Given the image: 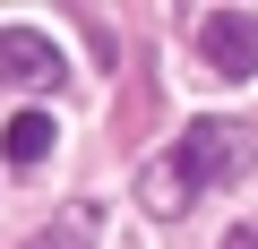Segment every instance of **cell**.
<instances>
[{
	"mask_svg": "<svg viewBox=\"0 0 258 249\" xmlns=\"http://www.w3.org/2000/svg\"><path fill=\"white\" fill-rule=\"evenodd\" d=\"M52 138H60V129H52L43 112H18L9 129H0V146H9V163H18V172H35V163L52 155Z\"/></svg>",
	"mask_w": 258,
	"mask_h": 249,
	"instance_id": "obj_4",
	"label": "cell"
},
{
	"mask_svg": "<svg viewBox=\"0 0 258 249\" xmlns=\"http://www.w3.org/2000/svg\"><path fill=\"white\" fill-rule=\"evenodd\" d=\"M241 172V129H232V120H189V129L138 172V206L147 215H189V198L198 189H215V181H232Z\"/></svg>",
	"mask_w": 258,
	"mask_h": 249,
	"instance_id": "obj_1",
	"label": "cell"
},
{
	"mask_svg": "<svg viewBox=\"0 0 258 249\" xmlns=\"http://www.w3.org/2000/svg\"><path fill=\"white\" fill-rule=\"evenodd\" d=\"M0 77L9 86H60V43L35 26H0Z\"/></svg>",
	"mask_w": 258,
	"mask_h": 249,
	"instance_id": "obj_3",
	"label": "cell"
},
{
	"mask_svg": "<svg viewBox=\"0 0 258 249\" xmlns=\"http://www.w3.org/2000/svg\"><path fill=\"white\" fill-rule=\"evenodd\" d=\"M198 60L215 77H258V9H207L198 18Z\"/></svg>",
	"mask_w": 258,
	"mask_h": 249,
	"instance_id": "obj_2",
	"label": "cell"
},
{
	"mask_svg": "<svg viewBox=\"0 0 258 249\" xmlns=\"http://www.w3.org/2000/svg\"><path fill=\"white\" fill-rule=\"evenodd\" d=\"M26 249H95V206H69L60 223H43Z\"/></svg>",
	"mask_w": 258,
	"mask_h": 249,
	"instance_id": "obj_5",
	"label": "cell"
},
{
	"mask_svg": "<svg viewBox=\"0 0 258 249\" xmlns=\"http://www.w3.org/2000/svg\"><path fill=\"white\" fill-rule=\"evenodd\" d=\"M224 249H258V215H249V223H232V240H224Z\"/></svg>",
	"mask_w": 258,
	"mask_h": 249,
	"instance_id": "obj_6",
	"label": "cell"
}]
</instances>
